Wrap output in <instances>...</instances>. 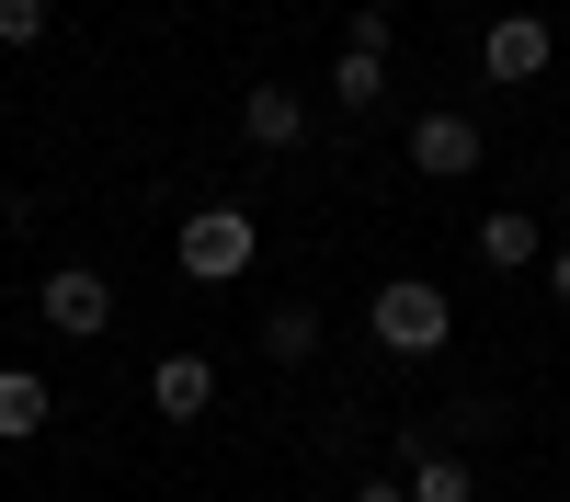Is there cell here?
Returning <instances> with one entry per match:
<instances>
[{"label": "cell", "mask_w": 570, "mask_h": 502, "mask_svg": "<svg viewBox=\"0 0 570 502\" xmlns=\"http://www.w3.org/2000/svg\"><path fill=\"white\" fill-rule=\"evenodd\" d=\"M35 319H46V332H69V343H104V332H115V286H104L91 263H58V274L35 286Z\"/></svg>", "instance_id": "cell-3"}, {"label": "cell", "mask_w": 570, "mask_h": 502, "mask_svg": "<svg viewBox=\"0 0 570 502\" xmlns=\"http://www.w3.org/2000/svg\"><path fill=\"white\" fill-rule=\"evenodd\" d=\"M548 297H559V308H570V240H559V252H548Z\"/></svg>", "instance_id": "cell-14"}, {"label": "cell", "mask_w": 570, "mask_h": 502, "mask_svg": "<svg viewBox=\"0 0 570 502\" xmlns=\"http://www.w3.org/2000/svg\"><path fill=\"white\" fill-rule=\"evenodd\" d=\"M252 252H263L252 206H206V217H183V228H171V263L195 274V286H240V274H252Z\"/></svg>", "instance_id": "cell-1"}, {"label": "cell", "mask_w": 570, "mask_h": 502, "mask_svg": "<svg viewBox=\"0 0 570 502\" xmlns=\"http://www.w3.org/2000/svg\"><path fill=\"white\" fill-rule=\"evenodd\" d=\"M149 411H160V423H206V411H217V365L206 354H160L149 365Z\"/></svg>", "instance_id": "cell-6"}, {"label": "cell", "mask_w": 570, "mask_h": 502, "mask_svg": "<svg viewBox=\"0 0 570 502\" xmlns=\"http://www.w3.org/2000/svg\"><path fill=\"white\" fill-rule=\"evenodd\" d=\"M46 411H58V388H46L35 365H0V445H23V434H46Z\"/></svg>", "instance_id": "cell-9"}, {"label": "cell", "mask_w": 570, "mask_h": 502, "mask_svg": "<svg viewBox=\"0 0 570 502\" xmlns=\"http://www.w3.org/2000/svg\"><path fill=\"white\" fill-rule=\"evenodd\" d=\"M411 502H480V469H468V456H411Z\"/></svg>", "instance_id": "cell-11"}, {"label": "cell", "mask_w": 570, "mask_h": 502, "mask_svg": "<svg viewBox=\"0 0 570 502\" xmlns=\"http://www.w3.org/2000/svg\"><path fill=\"white\" fill-rule=\"evenodd\" d=\"M331 104H343V115L389 104V46H343V58H331Z\"/></svg>", "instance_id": "cell-8"}, {"label": "cell", "mask_w": 570, "mask_h": 502, "mask_svg": "<svg viewBox=\"0 0 570 502\" xmlns=\"http://www.w3.org/2000/svg\"><path fill=\"white\" fill-rule=\"evenodd\" d=\"M480 263H491V274H525V263H548L537 217H513V206H502V217H480Z\"/></svg>", "instance_id": "cell-10"}, {"label": "cell", "mask_w": 570, "mask_h": 502, "mask_svg": "<svg viewBox=\"0 0 570 502\" xmlns=\"http://www.w3.org/2000/svg\"><path fill=\"white\" fill-rule=\"evenodd\" d=\"M240 137H252V149H297V137H308V104H297L285 80H252V91H240Z\"/></svg>", "instance_id": "cell-7"}, {"label": "cell", "mask_w": 570, "mask_h": 502, "mask_svg": "<svg viewBox=\"0 0 570 502\" xmlns=\"http://www.w3.org/2000/svg\"><path fill=\"white\" fill-rule=\"evenodd\" d=\"M491 149V126L480 115H411V171H434V183H468Z\"/></svg>", "instance_id": "cell-5"}, {"label": "cell", "mask_w": 570, "mask_h": 502, "mask_svg": "<svg viewBox=\"0 0 570 502\" xmlns=\"http://www.w3.org/2000/svg\"><path fill=\"white\" fill-rule=\"evenodd\" d=\"M263 354H274V365H308V354H320V308H297V297L263 308Z\"/></svg>", "instance_id": "cell-12"}, {"label": "cell", "mask_w": 570, "mask_h": 502, "mask_svg": "<svg viewBox=\"0 0 570 502\" xmlns=\"http://www.w3.org/2000/svg\"><path fill=\"white\" fill-rule=\"evenodd\" d=\"M0 46L35 58V46H46V0H0Z\"/></svg>", "instance_id": "cell-13"}, {"label": "cell", "mask_w": 570, "mask_h": 502, "mask_svg": "<svg viewBox=\"0 0 570 502\" xmlns=\"http://www.w3.org/2000/svg\"><path fill=\"white\" fill-rule=\"evenodd\" d=\"M354 502H411V480H365V491H354Z\"/></svg>", "instance_id": "cell-15"}, {"label": "cell", "mask_w": 570, "mask_h": 502, "mask_svg": "<svg viewBox=\"0 0 570 502\" xmlns=\"http://www.w3.org/2000/svg\"><path fill=\"white\" fill-rule=\"evenodd\" d=\"M548 58H559V23H548V12H502V23H480V69H491L502 91L548 80Z\"/></svg>", "instance_id": "cell-4"}, {"label": "cell", "mask_w": 570, "mask_h": 502, "mask_svg": "<svg viewBox=\"0 0 570 502\" xmlns=\"http://www.w3.org/2000/svg\"><path fill=\"white\" fill-rule=\"evenodd\" d=\"M365 332L389 343V354H445L456 308H445V286H422V274H389V286L365 297Z\"/></svg>", "instance_id": "cell-2"}]
</instances>
